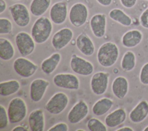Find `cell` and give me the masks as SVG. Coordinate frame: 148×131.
<instances>
[{"mask_svg":"<svg viewBox=\"0 0 148 131\" xmlns=\"http://www.w3.org/2000/svg\"><path fill=\"white\" fill-rule=\"evenodd\" d=\"M119 53V48L116 43L112 42H105L98 50L97 53V61L103 67H112L117 62Z\"/></svg>","mask_w":148,"mask_h":131,"instance_id":"6da1fadb","label":"cell"},{"mask_svg":"<svg viewBox=\"0 0 148 131\" xmlns=\"http://www.w3.org/2000/svg\"><path fill=\"white\" fill-rule=\"evenodd\" d=\"M53 31L52 21L46 16H40L34 23L31 35L37 44L45 43L49 39Z\"/></svg>","mask_w":148,"mask_h":131,"instance_id":"7a4b0ae2","label":"cell"},{"mask_svg":"<svg viewBox=\"0 0 148 131\" xmlns=\"http://www.w3.org/2000/svg\"><path fill=\"white\" fill-rule=\"evenodd\" d=\"M7 111L10 123L20 122L27 116V104L23 99L19 97L14 98L9 102Z\"/></svg>","mask_w":148,"mask_h":131,"instance_id":"3957f363","label":"cell"},{"mask_svg":"<svg viewBox=\"0 0 148 131\" xmlns=\"http://www.w3.org/2000/svg\"><path fill=\"white\" fill-rule=\"evenodd\" d=\"M69 20L71 24L76 28L84 25L88 17V9L83 3L76 2L70 8L69 12Z\"/></svg>","mask_w":148,"mask_h":131,"instance_id":"277c9868","label":"cell"},{"mask_svg":"<svg viewBox=\"0 0 148 131\" xmlns=\"http://www.w3.org/2000/svg\"><path fill=\"white\" fill-rule=\"evenodd\" d=\"M68 103L67 95L62 92H58L47 101L45 108L51 114L59 115L66 108Z\"/></svg>","mask_w":148,"mask_h":131,"instance_id":"5b68a950","label":"cell"},{"mask_svg":"<svg viewBox=\"0 0 148 131\" xmlns=\"http://www.w3.org/2000/svg\"><path fill=\"white\" fill-rule=\"evenodd\" d=\"M12 17L17 25L24 28L30 23L31 16L27 7L23 3H16L9 8Z\"/></svg>","mask_w":148,"mask_h":131,"instance_id":"8992f818","label":"cell"},{"mask_svg":"<svg viewBox=\"0 0 148 131\" xmlns=\"http://www.w3.org/2000/svg\"><path fill=\"white\" fill-rule=\"evenodd\" d=\"M15 43L20 54L23 57L31 55L35 50V42L28 33L21 31L15 36Z\"/></svg>","mask_w":148,"mask_h":131,"instance_id":"52a82bcc","label":"cell"},{"mask_svg":"<svg viewBox=\"0 0 148 131\" xmlns=\"http://www.w3.org/2000/svg\"><path fill=\"white\" fill-rule=\"evenodd\" d=\"M13 68L15 72L23 78H29L38 69V66L24 57H18L13 62Z\"/></svg>","mask_w":148,"mask_h":131,"instance_id":"ba28073f","label":"cell"},{"mask_svg":"<svg viewBox=\"0 0 148 131\" xmlns=\"http://www.w3.org/2000/svg\"><path fill=\"white\" fill-rule=\"evenodd\" d=\"M53 83L58 88L77 90L80 87L79 78L72 73H58L56 74L53 78Z\"/></svg>","mask_w":148,"mask_h":131,"instance_id":"9c48e42d","label":"cell"},{"mask_svg":"<svg viewBox=\"0 0 148 131\" xmlns=\"http://www.w3.org/2000/svg\"><path fill=\"white\" fill-rule=\"evenodd\" d=\"M69 65L74 73L81 76H88L94 72V66L91 62L75 54L72 55Z\"/></svg>","mask_w":148,"mask_h":131,"instance_id":"30bf717a","label":"cell"},{"mask_svg":"<svg viewBox=\"0 0 148 131\" xmlns=\"http://www.w3.org/2000/svg\"><path fill=\"white\" fill-rule=\"evenodd\" d=\"M109 74L105 72L95 73L90 80V87L92 92L97 95L104 94L108 87Z\"/></svg>","mask_w":148,"mask_h":131,"instance_id":"8fae6325","label":"cell"},{"mask_svg":"<svg viewBox=\"0 0 148 131\" xmlns=\"http://www.w3.org/2000/svg\"><path fill=\"white\" fill-rule=\"evenodd\" d=\"M73 37V32L71 28L67 27L62 28L53 35L51 43L54 49L61 50L71 43Z\"/></svg>","mask_w":148,"mask_h":131,"instance_id":"7c38bea8","label":"cell"},{"mask_svg":"<svg viewBox=\"0 0 148 131\" xmlns=\"http://www.w3.org/2000/svg\"><path fill=\"white\" fill-rule=\"evenodd\" d=\"M88 111L89 108L87 103L83 100H80L68 112V120L72 124H77L87 116Z\"/></svg>","mask_w":148,"mask_h":131,"instance_id":"4fadbf2b","label":"cell"},{"mask_svg":"<svg viewBox=\"0 0 148 131\" xmlns=\"http://www.w3.org/2000/svg\"><path fill=\"white\" fill-rule=\"evenodd\" d=\"M51 21L57 25L64 24L68 16V4L65 1H58L54 3L49 12Z\"/></svg>","mask_w":148,"mask_h":131,"instance_id":"5bb4252c","label":"cell"},{"mask_svg":"<svg viewBox=\"0 0 148 131\" xmlns=\"http://www.w3.org/2000/svg\"><path fill=\"white\" fill-rule=\"evenodd\" d=\"M50 84L49 81L43 78L34 79L29 85V96L34 102H39L43 98Z\"/></svg>","mask_w":148,"mask_h":131,"instance_id":"9a60e30c","label":"cell"},{"mask_svg":"<svg viewBox=\"0 0 148 131\" xmlns=\"http://www.w3.org/2000/svg\"><path fill=\"white\" fill-rule=\"evenodd\" d=\"M107 18L103 13H97L93 15L90 21L91 32L97 38H103L106 30Z\"/></svg>","mask_w":148,"mask_h":131,"instance_id":"2e32d148","label":"cell"},{"mask_svg":"<svg viewBox=\"0 0 148 131\" xmlns=\"http://www.w3.org/2000/svg\"><path fill=\"white\" fill-rule=\"evenodd\" d=\"M76 46L79 51L86 56H91L95 51L92 39L85 32H82L76 39Z\"/></svg>","mask_w":148,"mask_h":131,"instance_id":"e0dca14e","label":"cell"},{"mask_svg":"<svg viewBox=\"0 0 148 131\" xmlns=\"http://www.w3.org/2000/svg\"><path fill=\"white\" fill-rule=\"evenodd\" d=\"M148 116V102L145 100L140 101L130 111L129 118L134 123H139Z\"/></svg>","mask_w":148,"mask_h":131,"instance_id":"ac0fdd59","label":"cell"},{"mask_svg":"<svg viewBox=\"0 0 148 131\" xmlns=\"http://www.w3.org/2000/svg\"><path fill=\"white\" fill-rule=\"evenodd\" d=\"M143 38V33L140 30L137 29H130L125 32L122 36L121 43L124 47L134 48L141 43Z\"/></svg>","mask_w":148,"mask_h":131,"instance_id":"d6986e66","label":"cell"},{"mask_svg":"<svg viewBox=\"0 0 148 131\" xmlns=\"http://www.w3.org/2000/svg\"><path fill=\"white\" fill-rule=\"evenodd\" d=\"M28 125L32 131H43L45 126V114L40 108L35 109L28 116Z\"/></svg>","mask_w":148,"mask_h":131,"instance_id":"ffe728a7","label":"cell"},{"mask_svg":"<svg viewBox=\"0 0 148 131\" xmlns=\"http://www.w3.org/2000/svg\"><path fill=\"white\" fill-rule=\"evenodd\" d=\"M129 83L126 77L121 76L116 77L112 84V91L115 97L119 99H124L128 93Z\"/></svg>","mask_w":148,"mask_h":131,"instance_id":"44dd1931","label":"cell"},{"mask_svg":"<svg viewBox=\"0 0 148 131\" xmlns=\"http://www.w3.org/2000/svg\"><path fill=\"white\" fill-rule=\"evenodd\" d=\"M127 118V113L123 108H118L108 114L105 119V125L109 128L117 127L123 123Z\"/></svg>","mask_w":148,"mask_h":131,"instance_id":"7402d4cb","label":"cell"},{"mask_svg":"<svg viewBox=\"0 0 148 131\" xmlns=\"http://www.w3.org/2000/svg\"><path fill=\"white\" fill-rule=\"evenodd\" d=\"M61 59V55L59 53H54L50 57L45 59L41 63L42 71L46 74L53 73L58 66Z\"/></svg>","mask_w":148,"mask_h":131,"instance_id":"603a6c76","label":"cell"},{"mask_svg":"<svg viewBox=\"0 0 148 131\" xmlns=\"http://www.w3.org/2000/svg\"><path fill=\"white\" fill-rule=\"evenodd\" d=\"M113 103V101L111 99L108 98H101L92 106V113L97 116L103 115L112 108Z\"/></svg>","mask_w":148,"mask_h":131,"instance_id":"cb8c5ba5","label":"cell"},{"mask_svg":"<svg viewBox=\"0 0 148 131\" xmlns=\"http://www.w3.org/2000/svg\"><path fill=\"white\" fill-rule=\"evenodd\" d=\"M109 17L114 21L124 27H130L132 23L131 17L119 8H114L110 10Z\"/></svg>","mask_w":148,"mask_h":131,"instance_id":"d4e9b609","label":"cell"},{"mask_svg":"<svg viewBox=\"0 0 148 131\" xmlns=\"http://www.w3.org/2000/svg\"><path fill=\"white\" fill-rule=\"evenodd\" d=\"M51 0H32L29 5L31 14L35 17L42 16L50 6Z\"/></svg>","mask_w":148,"mask_h":131,"instance_id":"484cf974","label":"cell"},{"mask_svg":"<svg viewBox=\"0 0 148 131\" xmlns=\"http://www.w3.org/2000/svg\"><path fill=\"white\" fill-rule=\"evenodd\" d=\"M20 87L19 81L16 80L2 81L0 83V95L3 97L10 96L17 92Z\"/></svg>","mask_w":148,"mask_h":131,"instance_id":"4316f807","label":"cell"},{"mask_svg":"<svg viewBox=\"0 0 148 131\" xmlns=\"http://www.w3.org/2000/svg\"><path fill=\"white\" fill-rule=\"evenodd\" d=\"M14 48L12 42L5 38H0V58L3 61H9L14 55Z\"/></svg>","mask_w":148,"mask_h":131,"instance_id":"83f0119b","label":"cell"},{"mask_svg":"<svg viewBox=\"0 0 148 131\" xmlns=\"http://www.w3.org/2000/svg\"><path fill=\"white\" fill-rule=\"evenodd\" d=\"M136 55L135 53L131 51H126L121 61V68L125 72H131L135 68L136 66Z\"/></svg>","mask_w":148,"mask_h":131,"instance_id":"f1b7e54d","label":"cell"},{"mask_svg":"<svg viewBox=\"0 0 148 131\" xmlns=\"http://www.w3.org/2000/svg\"><path fill=\"white\" fill-rule=\"evenodd\" d=\"M87 127L90 131H107L108 129L101 120L97 118H90L87 123Z\"/></svg>","mask_w":148,"mask_h":131,"instance_id":"f546056e","label":"cell"},{"mask_svg":"<svg viewBox=\"0 0 148 131\" xmlns=\"http://www.w3.org/2000/svg\"><path fill=\"white\" fill-rule=\"evenodd\" d=\"M13 24L12 21L5 17L0 18V34L8 35L12 33Z\"/></svg>","mask_w":148,"mask_h":131,"instance_id":"4dcf8cb0","label":"cell"},{"mask_svg":"<svg viewBox=\"0 0 148 131\" xmlns=\"http://www.w3.org/2000/svg\"><path fill=\"white\" fill-rule=\"evenodd\" d=\"M9 119L8 111L5 107L1 104L0 106V129H5L9 124Z\"/></svg>","mask_w":148,"mask_h":131,"instance_id":"1f68e13d","label":"cell"},{"mask_svg":"<svg viewBox=\"0 0 148 131\" xmlns=\"http://www.w3.org/2000/svg\"><path fill=\"white\" fill-rule=\"evenodd\" d=\"M139 81L142 84L148 85V62L145 63L140 69Z\"/></svg>","mask_w":148,"mask_h":131,"instance_id":"d6a6232c","label":"cell"},{"mask_svg":"<svg viewBox=\"0 0 148 131\" xmlns=\"http://www.w3.org/2000/svg\"><path fill=\"white\" fill-rule=\"evenodd\" d=\"M140 25L146 29H148V7L144 10L139 17Z\"/></svg>","mask_w":148,"mask_h":131,"instance_id":"836d02e7","label":"cell"},{"mask_svg":"<svg viewBox=\"0 0 148 131\" xmlns=\"http://www.w3.org/2000/svg\"><path fill=\"white\" fill-rule=\"evenodd\" d=\"M68 125L65 122H59L48 129V131H68Z\"/></svg>","mask_w":148,"mask_h":131,"instance_id":"e575fe53","label":"cell"},{"mask_svg":"<svg viewBox=\"0 0 148 131\" xmlns=\"http://www.w3.org/2000/svg\"><path fill=\"white\" fill-rule=\"evenodd\" d=\"M121 5L127 9H131L135 6L138 0H119Z\"/></svg>","mask_w":148,"mask_h":131,"instance_id":"d590c367","label":"cell"},{"mask_svg":"<svg viewBox=\"0 0 148 131\" xmlns=\"http://www.w3.org/2000/svg\"><path fill=\"white\" fill-rule=\"evenodd\" d=\"M113 0H96V1L103 6H109L112 3Z\"/></svg>","mask_w":148,"mask_h":131,"instance_id":"8d00e7d4","label":"cell"},{"mask_svg":"<svg viewBox=\"0 0 148 131\" xmlns=\"http://www.w3.org/2000/svg\"><path fill=\"white\" fill-rule=\"evenodd\" d=\"M7 8V4L5 0H0V14L3 13Z\"/></svg>","mask_w":148,"mask_h":131,"instance_id":"74e56055","label":"cell"},{"mask_svg":"<svg viewBox=\"0 0 148 131\" xmlns=\"http://www.w3.org/2000/svg\"><path fill=\"white\" fill-rule=\"evenodd\" d=\"M28 128L21 125L16 126L14 128H13L12 130V131H28Z\"/></svg>","mask_w":148,"mask_h":131,"instance_id":"f35d334b","label":"cell"},{"mask_svg":"<svg viewBox=\"0 0 148 131\" xmlns=\"http://www.w3.org/2000/svg\"><path fill=\"white\" fill-rule=\"evenodd\" d=\"M116 131H134V130L130 126H123L116 130Z\"/></svg>","mask_w":148,"mask_h":131,"instance_id":"ab89813d","label":"cell"},{"mask_svg":"<svg viewBox=\"0 0 148 131\" xmlns=\"http://www.w3.org/2000/svg\"><path fill=\"white\" fill-rule=\"evenodd\" d=\"M143 131H148V125L147 126H146L143 129Z\"/></svg>","mask_w":148,"mask_h":131,"instance_id":"60d3db41","label":"cell"},{"mask_svg":"<svg viewBox=\"0 0 148 131\" xmlns=\"http://www.w3.org/2000/svg\"><path fill=\"white\" fill-rule=\"evenodd\" d=\"M86 130L83 129H76V131H85Z\"/></svg>","mask_w":148,"mask_h":131,"instance_id":"b9f144b4","label":"cell"},{"mask_svg":"<svg viewBox=\"0 0 148 131\" xmlns=\"http://www.w3.org/2000/svg\"><path fill=\"white\" fill-rule=\"evenodd\" d=\"M12 1H20V0H12Z\"/></svg>","mask_w":148,"mask_h":131,"instance_id":"7bdbcfd3","label":"cell"},{"mask_svg":"<svg viewBox=\"0 0 148 131\" xmlns=\"http://www.w3.org/2000/svg\"><path fill=\"white\" fill-rule=\"evenodd\" d=\"M143 1H148V0H143Z\"/></svg>","mask_w":148,"mask_h":131,"instance_id":"ee69618b","label":"cell"}]
</instances>
